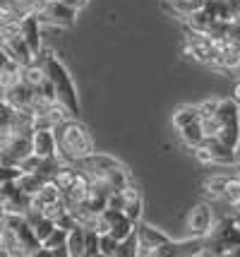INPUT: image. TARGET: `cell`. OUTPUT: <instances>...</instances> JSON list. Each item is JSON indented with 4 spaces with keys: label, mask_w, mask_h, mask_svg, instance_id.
Instances as JSON below:
<instances>
[{
    "label": "cell",
    "mask_w": 240,
    "mask_h": 257,
    "mask_svg": "<svg viewBox=\"0 0 240 257\" xmlns=\"http://www.w3.org/2000/svg\"><path fill=\"white\" fill-rule=\"evenodd\" d=\"M202 123L206 135H214L221 142L235 147L240 142V101L228 99H206L199 103Z\"/></svg>",
    "instance_id": "obj_1"
},
{
    "label": "cell",
    "mask_w": 240,
    "mask_h": 257,
    "mask_svg": "<svg viewBox=\"0 0 240 257\" xmlns=\"http://www.w3.org/2000/svg\"><path fill=\"white\" fill-rule=\"evenodd\" d=\"M53 133L58 140V157L65 164H80L82 159L94 154V137L89 127L77 120V115H70L58 123Z\"/></svg>",
    "instance_id": "obj_2"
},
{
    "label": "cell",
    "mask_w": 240,
    "mask_h": 257,
    "mask_svg": "<svg viewBox=\"0 0 240 257\" xmlns=\"http://www.w3.org/2000/svg\"><path fill=\"white\" fill-rule=\"evenodd\" d=\"M39 60L41 65L46 70V77L53 82L56 87V96H58V103H63L72 115L80 113V94H77V87L72 82V75L68 72V67L63 65V60L56 56V53H39Z\"/></svg>",
    "instance_id": "obj_3"
},
{
    "label": "cell",
    "mask_w": 240,
    "mask_h": 257,
    "mask_svg": "<svg viewBox=\"0 0 240 257\" xmlns=\"http://www.w3.org/2000/svg\"><path fill=\"white\" fill-rule=\"evenodd\" d=\"M173 127L178 137L183 140V145L192 152L194 147H199L202 142L206 140V130H204V123H202V111H199V103L192 106H178L175 113H173Z\"/></svg>",
    "instance_id": "obj_4"
},
{
    "label": "cell",
    "mask_w": 240,
    "mask_h": 257,
    "mask_svg": "<svg viewBox=\"0 0 240 257\" xmlns=\"http://www.w3.org/2000/svg\"><path fill=\"white\" fill-rule=\"evenodd\" d=\"M240 245V226L235 216H221L211 228V233L206 235V250L204 255H226L230 247Z\"/></svg>",
    "instance_id": "obj_5"
},
{
    "label": "cell",
    "mask_w": 240,
    "mask_h": 257,
    "mask_svg": "<svg viewBox=\"0 0 240 257\" xmlns=\"http://www.w3.org/2000/svg\"><path fill=\"white\" fill-rule=\"evenodd\" d=\"M192 154L204 166H235V147L221 142L214 135H206V140L199 147H194Z\"/></svg>",
    "instance_id": "obj_6"
},
{
    "label": "cell",
    "mask_w": 240,
    "mask_h": 257,
    "mask_svg": "<svg viewBox=\"0 0 240 257\" xmlns=\"http://www.w3.org/2000/svg\"><path fill=\"white\" fill-rule=\"evenodd\" d=\"M32 137H34V133H17V130H12L8 137H3V142H0V157H3V164L20 166L24 159L34 152Z\"/></svg>",
    "instance_id": "obj_7"
},
{
    "label": "cell",
    "mask_w": 240,
    "mask_h": 257,
    "mask_svg": "<svg viewBox=\"0 0 240 257\" xmlns=\"http://www.w3.org/2000/svg\"><path fill=\"white\" fill-rule=\"evenodd\" d=\"M204 192L214 200L228 204L230 209H240V176H214L204 183Z\"/></svg>",
    "instance_id": "obj_8"
},
{
    "label": "cell",
    "mask_w": 240,
    "mask_h": 257,
    "mask_svg": "<svg viewBox=\"0 0 240 257\" xmlns=\"http://www.w3.org/2000/svg\"><path fill=\"white\" fill-rule=\"evenodd\" d=\"M0 224H8L12 231L17 233V238H20V243H22V247H24V257L39 255V252H41L44 243L39 240L34 226L29 224V219H27L24 214H5V219H3Z\"/></svg>",
    "instance_id": "obj_9"
},
{
    "label": "cell",
    "mask_w": 240,
    "mask_h": 257,
    "mask_svg": "<svg viewBox=\"0 0 240 257\" xmlns=\"http://www.w3.org/2000/svg\"><path fill=\"white\" fill-rule=\"evenodd\" d=\"M185 53L197 60L199 65L206 67H216V51H214V39L206 36V34H197V32H187L185 39Z\"/></svg>",
    "instance_id": "obj_10"
},
{
    "label": "cell",
    "mask_w": 240,
    "mask_h": 257,
    "mask_svg": "<svg viewBox=\"0 0 240 257\" xmlns=\"http://www.w3.org/2000/svg\"><path fill=\"white\" fill-rule=\"evenodd\" d=\"M214 224H216L214 209H211L206 202H199V204H194L192 209H190V214H187L185 231H187V235H194V238H206V235L211 233Z\"/></svg>",
    "instance_id": "obj_11"
},
{
    "label": "cell",
    "mask_w": 240,
    "mask_h": 257,
    "mask_svg": "<svg viewBox=\"0 0 240 257\" xmlns=\"http://www.w3.org/2000/svg\"><path fill=\"white\" fill-rule=\"evenodd\" d=\"M77 12L80 10H75V8L65 5L63 0H48L46 5L36 12V15H39V20H41L44 24L68 29V27H72V24L77 22Z\"/></svg>",
    "instance_id": "obj_12"
},
{
    "label": "cell",
    "mask_w": 240,
    "mask_h": 257,
    "mask_svg": "<svg viewBox=\"0 0 240 257\" xmlns=\"http://www.w3.org/2000/svg\"><path fill=\"white\" fill-rule=\"evenodd\" d=\"M32 204V197L17 185V180L0 183V207L5 214H24Z\"/></svg>",
    "instance_id": "obj_13"
},
{
    "label": "cell",
    "mask_w": 240,
    "mask_h": 257,
    "mask_svg": "<svg viewBox=\"0 0 240 257\" xmlns=\"http://www.w3.org/2000/svg\"><path fill=\"white\" fill-rule=\"evenodd\" d=\"M108 207H115V209H123V212L139 224V216H142V192L130 183L125 185L123 190H118L111 195V202H108Z\"/></svg>",
    "instance_id": "obj_14"
},
{
    "label": "cell",
    "mask_w": 240,
    "mask_h": 257,
    "mask_svg": "<svg viewBox=\"0 0 240 257\" xmlns=\"http://www.w3.org/2000/svg\"><path fill=\"white\" fill-rule=\"evenodd\" d=\"M168 240L171 238L161 233L159 228L149 224H137V257H156V250Z\"/></svg>",
    "instance_id": "obj_15"
},
{
    "label": "cell",
    "mask_w": 240,
    "mask_h": 257,
    "mask_svg": "<svg viewBox=\"0 0 240 257\" xmlns=\"http://www.w3.org/2000/svg\"><path fill=\"white\" fill-rule=\"evenodd\" d=\"M118 164H120V161L113 159L111 154H96V152H94V154H89L87 159H82L80 164H75V166L82 168L92 180H106V176H108Z\"/></svg>",
    "instance_id": "obj_16"
},
{
    "label": "cell",
    "mask_w": 240,
    "mask_h": 257,
    "mask_svg": "<svg viewBox=\"0 0 240 257\" xmlns=\"http://www.w3.org/2000/svg\"><path fill=\"white\" fill-rule=\"evenodd\" d=\"M41 20H39V15H24L22 20H20V32H22L24 41L29 44V48L34 51V56L39 58L41 53Z\"/></svg>",
    "instance_id": "obj_17"
},
{
    "label": "cell",
    "mask_w": 240,
    "mask_h": 257,
    "mask_svg": "<svg viewBox=\"0 0 240 257\" xmlns=\"http://www.w3.org/2000/svg\"><path fill=\"white\" fill-rule=\"evenodd\" d=\"M34 94H36L34 87H29L27 82H22V79H20L17 84H12L10 89L3 91V99L8 101L12 108H32Z\"/></svg>",
    "instance_id": "obj_18"
},
{
    "label": "cell",
    "mask_w": 240,
    "mask_h": 257,
    "mask_svg": "<svg viewBox=\"0 0 240 257\" xmlns=\"http://www.w3.org/2000/svg\"><path fill=\"white\" fill-rule=\"evenodd\" d=\"M34 154L44 159H56L58 157V140L53 130H34Z\"/></svg>",
    "instance_id": "obj_19"
},
{
    "label": "cell",
    "mask_w": 240,
    "mask_h": 257,
    "mask_svg": "<svg viewBox=\"0 0 240 257\" xmlns=\"http://www.w3.org/2000/svg\"><path fill=\"white\" fill-rule=\"evenodd\" d=\"M0 257H24L22 243L8 224H0Z\"/></svg>",
    "instance_id": "obj_20"
},
{
    "label": "cell",
    "mask_w": 240,
    "mask_h": 257,
    "mask_svg": "<svg viewBox=\"0 0 240 257\" xmlns=\"http://www.w3.org/2000/svg\"><path fill=\"white\" fill-rule=\"evenodd\" d=\"M60 200H63L60 188H58L53 180H46V183L41 185V190L32 197V204H29V207H36V209H41V212H44V207L53 204V202H60Z\"/></svg>",
    "instance_id": "obj_21"
},
{
    "label": "cell",
    "mask_w": 240,
    "mask_h": 257,
    "mask_svg": "<svg viewBox=\"0 0 240 257\" xmlns=\"http://www.w3.org/2000/svg\"><path fill=\"white\" fill-rule=\"evenodd\" d=\"M44 183H46L44 176H39V173H29V171H22V173H20V178H17V185H20L29 197H34L36 192L41 190V185H44Z\"/></svg>",
    "instance_id": "obj_22"
},
{
    "label": "cell",
    "mask_w": 240,
    "mask_h": 257,
    "mask_svg": "<svg viewBox=\"0 0 240 257\" xmlns=\"http://www.w3.org/2000/svg\"><path fill=\"white\" fill-rule=\"evenodd\" d=\"M46 79V70H44V65H41V60L36 58L32 65H27V67H22V82H27L29 87H39L41 82Z\"/></svg>",
    "instance_id": "obj_23"
},
{
    "label": "cell",
    "mask_w": 240,
    "mask_h": 257,
    "mask_svg": "<svg viewBox=\"0 0 240 257\" xmlns=\"http://www.w3.org/2000/svg\"><path fill=\"white\" fill-rule=\"evenodd\" d=\"M68 252L70 257H84V226L68 231Z\"/></svg>",
    "instance_id": "obj_24"
},
{
    "label": "cell",
    "mask_w": 240,
    "mask_h": 257,
    "mask_svg": "<svg viewBox=\"0 0 240 257\" xmlns=\"http://www.w3.org/2000/svg\"><path fill=\"white\" fill-rule=\"evenodd\" d=\"M106 183L111 185V190L113 192H118V190H123L125 185H130L132 180H130V173H127V168L123 166V164H118V166L106 176Z\"/></svg>",
    "instance_id": "obj_25"
},
{
    "label": "cell",
    "mask_w": 240,
    "mask_h": 257,
    "mask_svg": "<svg viewBox=\"0 0 240 257\" xmlns=\"http://www.w3.org/2000/svg\"><path fill=\"white\" fill-rule=\"evenodd\" d=\"M20 79H22V65L12 60L5 70H0V89H3V91L10 89L12 84H17Z\"/></svg>",
    "instance_id": "obj_26"
},
{
    "label": "cell",
    "mask_w": 240,
    "mask_h": 257,
    "mask_svg": "<svg viewBox=\"0 0 240 257\" xmlns=\"http://www.w3.org/2000/svg\"><path fill=\"white\" fill-rule=\"evenodd\" d=\"M15 111L5 99H0V137H8L12 133V125H15Z\"/></svg>",
    "instance_id": "obj_27"
},
{
    "label": "cell",
    "mask_w": 240,
    "mask_h": 257,
    "mask_svg": "<svg viewBox=\"0 0 240 257\" xmlns=\"http://www.w3.org/2000/svg\"><path fill=\"white\" fill-rule=\"evenodd\" d=\"M118 245H120V238H115L111 231L99 233V250H101L103 257H115L118 255Z\"/></svg>",
    "instance_id": "obj_28"
},
{
    "label": "cell",
    "mask_w": 240,
    "mask_h": 257,
    "mask_svg": "<svg viewBox=\"0 0 240 257\" xmlns=\"http://www.w3.org/2000/svg\"><path fill=\"white\" fill-rule=\"evenodd\" d=\"M101 255L99 250V231L96 228H84V257Z\"/></svg>",
    "instance_id": "obj_29"
},
{
    "label": "cell",
    "mask_w": 240,
    "mask_h": 257,
    "mask_svg": "<svg viewBox=\"0 0 240 257\" xmlns=\"http://www.w3.org/2000/svg\"><path fill=\"white\" fill-rule=\"evenodd\" d=\"M115 257H137V228L127 235V238L120 240V245H118V255Z\"/></svg>",
    "instance_id": "obj_30"
},
{
    "label": "cell",
    "mask_w": 240,
    "mask_h": 257,
    "mask_svg": "<svg viewBox=\"0 0 240 257\" xmlns=\"http://www.w3.org/2000/svg\"><path fill=\"white\" fill-rule=\"evenodd\" d=\"M226 39L240 44V17H235V20H230V22L226 24Z\"/></svg>",
    "instance_id": "obj_31"
},
{
    "label": "cell",
    "mask_w": 240,
    "mask_h": 257,
    "mask_svg": "<svg viewBox=\"0 0 240 257\" xmlns=\"http://www.w3.org/2000/svg\"><path fill=\"white\" fill-rule=\"evenodd\" d=\"M10 63H12V58L8 56V51H5V48L0 46V70H5V67L10 65Z\"/></svg>",
    "instance_id": "obj_32"
},
{
    "label": "cell",
    "mask_w": 240,
    "mask_h": 257,
    "mask_svg": "<svg viewBox=\"0 0 240 257\" xmlns=\"http://www.w3.org/2000/svg\"><path fill=\"white\" fill-rule=\"evenodd\" d=\"M65 5H70V8H75V10H82V8H87V3L89 0H63Z\"/></svg>",
    "instance_id": "obj_33"
},
{
    "label": "cell",
    "mask_w": 240,
    "mask_h": 257,
    "mask_svg": "<svg viewBox=\"0 0 240 257\" xmlns=\"http://www.w3.org/2000/svg\"><path fill=\"white\" fill-rule=\"evenodd\" d=\"M226 257H240V245H235V247H230L228 252H226Z\"/></svg>",
    "instance_id": "obj_34"
},
{
    "label": "cell",
    "mask_w": 240,
    "mask_h": 257,
    "mask_svg": "<svg viewBox=\"0 0 240 257\" xmlns=\"http://www.w3.org/2000/svg\"><path fill=\"white\" fill-rule=\"evenodd\" d=\"M235 166H240V142L235 145Z\"/></svg>",
    "instance_id": "obj_35"
},
{
    "label": "cell",
    "mask_w": 240,
    "mask_h": 257,
    "mask_svg": "<svg viewBox=\"0 0 240 257\" xmlns=\"http://www.w3.org/2000/svg\"><path fill=\"white\" fill-rule=\"evenodd\" d=\"M233 216H235V221H238V226H240V209H235V214H233Z\"/></svg>",
    "instance_id": "obj_36"
},
{
    "label": "cell",
    "mask_w": 240,
    "mask_h": 257,
    "mask_svg": "<svg viewBox=\"0 0 240 257\" xmlns=\"http://www.w3.org/2000/svg\"><path fill=\"white\" fill-rule=\"evenodd\" d=\"M3 219H5V212H3V207H0V221H3Z\"/></svg>",
    "instance_id": "obj_37"
},
{
    "label": "cell",
    "mask_w": 240,
    "mask_h": 257,
    "mask_svg": "<svg viewBox=\"0 0 240 257\" xmlns=\"http://www.w3.org/2000/svg\"><path fill=\"white\" fill-rule=\"evenodd\" d=\"M235 173H238V176H240V166H235Z\"/></svg>",
    "instance_id": "obj_38"
},
{
    "label": "cell",
    "mask_w": 240,
    "mask_h": 257,
    "mask_svg": "<svg viewBox=\"0 0 240 257\" xmlns=\"http://www.w3.org/2000/svg\"><path fill=\"white\" fill-rule=\"evenodd\" d=\"M0 99H3V89H0Z\"/></svg>",
    "instance_id": "obj_39"
},
{
    "label": "cell",
    "mask_w": 240,
    "mask_h": 257,
    "mask_svg": "<svg viewBox=\"0 0 240 257\" xmlns=\"http://www.w3.org/2000/svg\"><path fill=\"white\" fill-rule=\"evenodd\" d=\"M0 166H3V157H0Z\"/></svg>",
    "instance_id": "obj_40"
}]
</instances>
